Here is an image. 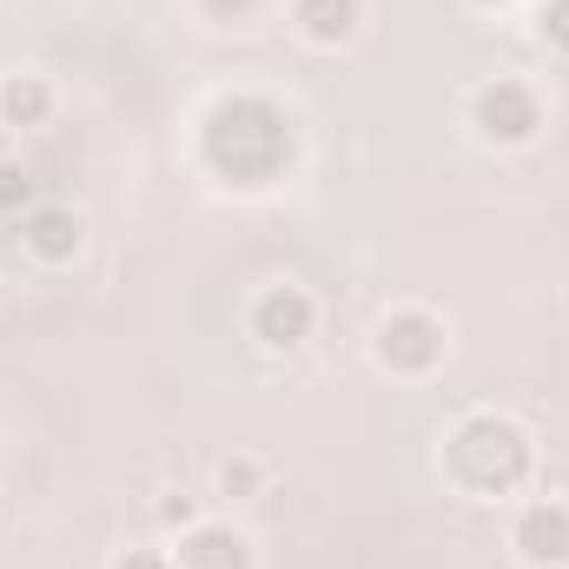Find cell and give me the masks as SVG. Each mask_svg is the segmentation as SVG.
Here are the masks:
<instances>
[{"instance_id":"cell-15","label":"cell","mask_w":569,"mask_h":569,"mask_svg":"<svg viewBox=\"0 0 569 569\" xmlns=\"http://www.w3.org/2000/svg\"><path fill=\"white\" fill-rule=\"evenodd\" d=\"M199 7H206L212 20H246V13H252L259 0H199Z\"/></svg>"},{"instance_id":"cell-4","label":"cell","mask_w":569,"mask_h":569,"mask_svg":"<svg viewBox=\"0 0 569 569\" xmlns=\"http://www.w3.org/2000/svg\"><path fill=\"white\" fill-rule=\"evenodd\" d=\"M470 120H477V133L490 146H523V140H537L543 107H537V93H530L523 80H490V87L477 93Z\"/></svg>"},{"instance_id":"cell-11","label":"cell","mask_w":569,"mask_h":569,"mask_svg":"<svg viewBox=\"0 0 569 569\" xmlns=\"http://www.w3.org/2000/svg\"><path fill=\"white\" fill-rule=\"evenodd\" d=\"M40 206V179L27 172V166H13V159H0V212H33Z\"/></svg>"},{"instance_id":"cell-16","label":"cell","mask_w":569,"mask_h":569,"mask_svg":"<svg viewBox=\"0 0 569 569\" xmlns=\"http://www.w3.org/2000/svg\"><path fill=\"white\" fill-rule=\"evenodd\" d=\"M477 7H510V0H477Z\"/></svg>"},{"instance_id":"cell-8","label":"cell","mask_w":569,"mask_h":569,"mask_svg":"<svg viewBox=\"0 0 569 569\" xmlns=\"http://www.w3.org/2000/svg\"><path fill=\"white\" fill-rule=\"evenodd\" d=\"M172 569H252V543L239 530H226V523H192L179 537Z\"/></svg>"},{"instance_id":"cell-9","label":"cell","mask_w":569,"mask_h":569,"mask_svg":"<svg viewBox=\"0 0 569 569\" xmlns=\"http://www.w3.org/2000/svg\"><path fill=\"white\" fill-rule=\"evenodd\" d=\"M291 27L311 47H345L358 33V0H291Z\"/></svg>"},{"instance_id":"cell-3","label":"cell","mask_w":569,"mask_h":569,"mask_svg":"<svg viewBox=\"0 0 569 569\" xmlns=\"http://www.w3.org/2000/svg\"><path fill=\"white\" fill-rule=\"evenodd\" d=\"M378 365L398 378H425L443 365V325L430 311H391L378 325Z\"/></svg>"},{"instance_id":"cell-14","label":"cell","mask_w":569,"mask_h":569,"mask_svg":"<svg viewBox=\"0 0 569 569\" xmlns=\"http://www.w3.org/2000/svg\"><path fill=\"white\" fill-rule=\"evenodd\" d=\"M113 569H172V557H166V550H127Z\"/></svg>"},{"instance_id":"cell-13","label":"cell","mask_w":569,"mask_h":569,"mask_svg":"<svg viewBox=\"0 0 569 569\" xmlns=\"http://www.w3.org/2000/svg\"><path fill=\"white\" fill-rule=\"evenodd\" d=\"M537 33H543L557 53H569V0H543V13H537Z\"/></svg>"},{"instance_id":"cell-7","label":"cell","mask_w":569,"mask_h":569,"mask_svg":"<svg viewBox=\"0 0 569 569\" xmlns=\"http://www.w3.org/2000/svg\"><path fill=\"white\" fill-rule=\"evenodd\" d=\"M517 557L530 569H563L569 563V503H530L517 517Z\"/></svg>"},{"instance_id":"cell-2","label":"cell","mask_w":569,"mask_h":569,"mask_svg":"<svg viewBox=\"0 0 569 569\" xmlns=\"http://www.w3.org/2000/svg\"><path fill=\"white\" fill-rule=\"evenodd\" d=\"M443 463H450V477H457L470 497H510V490L530 483L537 450H530V430L523 425H510V418H497V411H477V418H463V425L450 430Z\"/></svg>"},{"instance_id":"cell-6","label":"cell","mask_w":569,"mask_h":569,"mask_svg":"<svg viewBox=\"0 0 569 569\" xmlns=\"http://www.w3.org/2000/svg\"><path fill=\"white\" fill-rule=\"evenodd\" d=\"M20 246H27L40 266H73V259H80V246H87V226H80V212H73V206L40 199L33 212H20Z\"/></svg>"},{"instance_id":"cell-12","label":"cell","mask_w":569,"mask_h":569,"mask_svg":"<svg viewBox=\"0 0 569 569\" xmlns=\"http://www.w3.org/2000/svg\"><path fill=\"white\" fill-rule=\"evenodd\" d=\"M219 490H226V497H252V490H259V463H252V457H226Z\"/></svg>"},{"instance_id":"cell-10","label":"cell","mask_w":569,"mask_h":569,"mask_svg":"<svg viewBox=\"0 0 569 569\" xmlns=\"http://www.w3.org/2000/svg\"><path fill=\"white\" fill-rule=\"evenodd\" d=\"M53 113V87L40 73H7L0 80V127H47Z\"/></svg>"},{"instance_id":"cell-1","label":"cell","mask_w":569,"mask_h":569,"mask_svg":"<svg viewBox=\"0 0 569 569\" xmlns=\"http://www.w3.org/2000/svg\"><path fill=\"white\" fill-rule=\"evenodd\" d=\"M206 166L232 186H272L284 166H291V120H284L272 100H219L206 113Z\"/></svg>"},{"instance_id":"cell-5","label":"cell","mask_w":569,"mask_h":569,"mask_svg":"<svg viewBox=\"0 0 569 569\" xmlns=\"http://www.w3.org/2000/svg\"><path fill=\"white\" fill-rule=\"evenodd\" d=\"M311 325H318V305H311L305 284H266V291L252 298V338H259L266 351H291V345H305Z\"/></svg>"}]
</instances>
